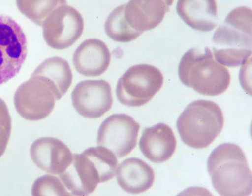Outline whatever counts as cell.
Returning <instances> with one entry per match:
<instances>
[{
    "instance_id": "cell-13",
    "label": "cell",
    "mask_w": 252,
    "mask_h": 196,
    "mask_svg": "<svg viewBox=\"0 0 252 196\" xmlns=\"http://www.w3.org/2000/svg\"><path fill=\"white\" fill-rule=\"evenodd\" d=\"M174 0H129L124 4V15L129 26L142 34L158 26Z\"/></svg>"
},
{
    "instance_id": "cell-18",
    "label": "cell",
    "mask_w": 252,
    "mask_h": 196,
    "mask_svg": "<svg viewBox=\"0 0 252 196\" xmlns=\"http://www.w3.org/2000/svg\"><path fill=\"white\" fill-rule=\"evenodd\" d=\"M31 76L37 77L52 88L56 100L60 99L70 87L73 75L68 62L58 56L49 58L42 62Z\"/></svg>"
},
{
    "instance_id": "cell-16",
    "label": "cell",
    "mask_w": 252,
    "mask_h": 196,
    "mask_svg": "<svg viewBox=\"0 0 252 196\" xmlns=\"http://www.w3.org/2000/svg\"><path fill=\"white\" fill-rule=\"evenodd\" d=\"M176 9L182 20L194 30L209 32L217 25L216 0H178Z\"/></svg>"
},
{
    "instance_id": "cell-5",
    "label": "cell",
    "mask_w": 252,
    "mask_h": 196,
    "mask_svg": "<svg viewBox=\"0 0 252 196\" xmlns=\"http://www.w3.org/2000/svg\"><path fill=\"white\" fill-rule=\"evenodd\" d=\"M224 125L220 108L216 103L197 100L189 103L179 116L176 126L182 141L193 148L209 146Z\"/></svg>"
},
{
    "instance_id": "cell-8",
    "label": "cell",
    "mask_w": 252,
    "mask_h": 196,
    "mask_svg": "<svg viewBox=\"0 0 252 196\" xmlns=\"http://www.w3.org/2000/svg\"><path fill=\"white\" fill-rule=\"evenodd\" d=\"M44 39L50 47L64 49L74 44L84 30L81 14L66 4L56 8L45 19L43 25Z\"/></svg>"
},
{
    "instance_id": "cell-22",
    "label": "cell",
    "mask_w": 252,
    "mask_h": 196,
    "mask_svg": "<svg viewBox=\"0 0 252 196\" xmlns=\"http://www.w3.org/2000/svg\"><path fill=\"white\" fill-rule=\"evenodd\" d=\"M11 130V119L5 102L0 98V157L5 152Z\"/></svg>"
},
{
    "instance_id": "cell-7",
    "label": "cell",
    "mask_w": 252,
    "mask_h": 196,
    "mask_svg": "<svg viewBox=\"0 0 252 196\" xmlns=\"http://www.w3.org/2000/svg\"><path fill=\"white\" fill-rule=\"evenodd\" d=\"M27 55V38L21 27L11 17L0 14V85L19 72Z\"/></svg>"
},
{
    "instance_id": "cell-14",
    "label": "cell",
    "mask_w": 252,
    "mask_h": 196,
    "mask_svg": "<svg viewBox=\"0 0 252 196\" xmlns=\"http://www.w3.org/2000/svg\"><path fill=\"white\" fill-rule=\"evenodd\" d=\"M177 142L171 128L164 123H158L143 130L139 141L143 155L155 163L168 160L174 154Z\"/></svg>"
},
{
    "instance_id": "cell-17",
    "label": "cell",
    "mask_w": 252,
    "mask_h": 196,
    "mask_svg": "<svg viewBox=\"0 0 252 196\" xmlns=\"http://www.w3.org/2000/svg\"><path fill=\"white\" fill-rule=\"evenodd\" d=\"M117 180L125 191L132 194L144 192L153 185V168L142 159L130 157L123 160L117 171Z\"/></svg>"
},
{
    "instance_id": "cell-15",
    "label": "cell",
    "mask_w": 252,
    "mask_h": 196,
    "mask_svg": "<svg viewBox=\"0 0 252 196\" xmlns=\"http://www.w3.org/2000/svg\"><path fill=\"white\" fill-rule=\"evenodd\" d=\"M111 55L101 40L91 38L83 41L74 52L72 61L76 71L87 77H97L108 69Z\"/></svg>"
},
{
    "instance_id": "cell-4",
    "label": "cell",
    "mask_w": 252,
    "mask_h": 196,
    "mask_svg": "<svg viewBox=\"0 0 252 196\" xmlns=\"http://www.w3.org/2000/svg\"><path fill=\"white\" fill-rule=\"evenodd\" d=\"M178 71L183 84L203 95H220L230 83L229 71L214 59L207 47L189 49L182 57Z\"/></svg>"
},
{
    "instance_id": "cell-21",
    "label": "cell",
    "mask_w": 252,
    "mask_h": 196,
    "mask_svg": "<svg viewBox=\"0 0 252 196\" xmlns=\"http://www.w3.org/2000/svg\"><path fill=\"white\" fill-rule=\"evenodd\" d=\"M61 179L49 174L41 176L36 179L32 188L33 196H72L67 191Z\"/></svg>"
},
{
    "instance_id": "cell-1",
    "label": "cell",
    "mask_w": 252,
    "mask_h": 196,
    "mask_svg": "<svg viewBox=\"0 0 252 196\" xmlns=\"http://www.w3.org/2000/svg\"><path fill=\"white\" fill-rule=\"evenodd\" d=\"M118 167V161L114 153L99 146L73 155L70 164L59 176L72 196H87L99 183L113 178Z\"/></svg>"
},
{
    "instance_id": "cell-12",
    "label": "cell",
    "mask_w": 252,
    "mask_h": 196,
    "mask_svg": "<svg viewBox=\"0 0 252 196\" xmlns=\"http://www.w3.org/2000/svg\"><path fill=\"white\" fill-rule=\"evenodd\" d=\"M31 157L42 170L53 174L65 171L72 162L73 155L61 140L51 137L37 139L30 148Z\"/></svg>"
},
{
    "instance_id": "cell-10",
    "label": "cell",
    "mask_w": 252,
    "mask_h": 196,
    "mask_svg": "<svg viewBox=\"0 0 252 196\" xmlns=\"http://www.w3.org/2000/svg\"><path fill=\"white\" fill-rule=\"evenodd\" d=\"M139 124L126 114H114L108 117L98 130L97 144L118 157L129 154L135 147Z\"/></svg>"
},
{
    "instance_id": "cell-11",
    "label": "cell",
    "mask_w": 252,
    "mask_h": 196,
    "mask_svg": "<svg viewBox=\"0 0 252 196\" xmlns=\"http://www.w3.org/2000/svg\"><path fill=\"white\" fill-rule=\"evenodd\" d=\"M71 98L76 111L89 118H99L113 104L111 85L103 79L79 82L72 91Z\"/></svg>"
},
{
    "instance_id": "cell-20",
    "label": "cell",
    "mask_w": 252,
    "mask_h": 196,
    "mask_svg": "<svg viewBox=\"0 0 252 196\" xmlns=\"http://www.w3.org/2000/svg\"><path fill=\"white\" fill-rule=\"evenodd\" d=\"M19 10L35 24L42 26L46 18L66 0H16Z\"/></svg>"
},
{
    "instance_id": "cell-9",
    "label": "cell",
    "mask_w": 252,
    "mask_h": 196,
    "mask_svg": "<svg viewBox=\"0 0 252 196\" xmlns=\"http://www.w3.org/2000/svg\"><path fill=\"white\" fill-rule=\"evenodd\" d=\"M55 95L50 85L40 78L31 76L15 91L14 103L24 118L38 121L46 118L53 110Z\"/></svg>"
},
{
    "instance_id": "cell-3",
    "label": "cell",
    "mask_w": 252,
    "mask_h": 196,
    "mask_svg": "<svg viewBox=\"0 0 252 196\" xmlns=\"http://www.w3.org/2000/svg\"><path fill=\"white\" fill-rule=\"evenodd\" d=\"M215 59L228 67L244 63L252 52V10L246 6L232 10L214 32Z\"/></svg>"
},
{
    "instance_id": "cell-19",
    "label": "cell",
    "mask_w": 252,
    "mask_h": 196,
    "mask_svg": "<svg viewBox=\"0 0 252 196\" xmlns=\"http://www.w3.org/2000/svg\"><path fill=\"white\" fill-rule=\"evenodd\" d=\"M104 30L111 39L120 42L133 41L141 35L133 30L126 21L124 15V4L115 8L108 16Z\"/></svg>"
},
{
    "instance_id": "cell-2",
    "label": "cell",
    "mask_w": 252,
    "mask_h": 196,
    "mask_svg": "<svg viewBox=\"0 0 252 196\" xmlns=\"http://www.w3.org/2000/svg\"><path fill=\"white\" fill-rule=\"evenodd\" d=\"M207 167L216 191L222 196H247L252 193V177L248 161L236 144L224 143L216 147Z\"/></svg>"
},
{
    "instance_id": "cell-6",
    "label": "cell",
    "mask_w": 252,
    "mask_h": 196,
    "mask_svg": "<svg viewBox=\"0 0 252 196\" xmlns=\"http://www.w3.org/2000/svg\"><path fill=\"white\" fill-rule=\"evenodd\" d=\"M163 76L157 67L147 64L130 67L119 79L116 88L118 100L129 107L149 102L162 86Z\"/></svg>"
}]
</instances>
